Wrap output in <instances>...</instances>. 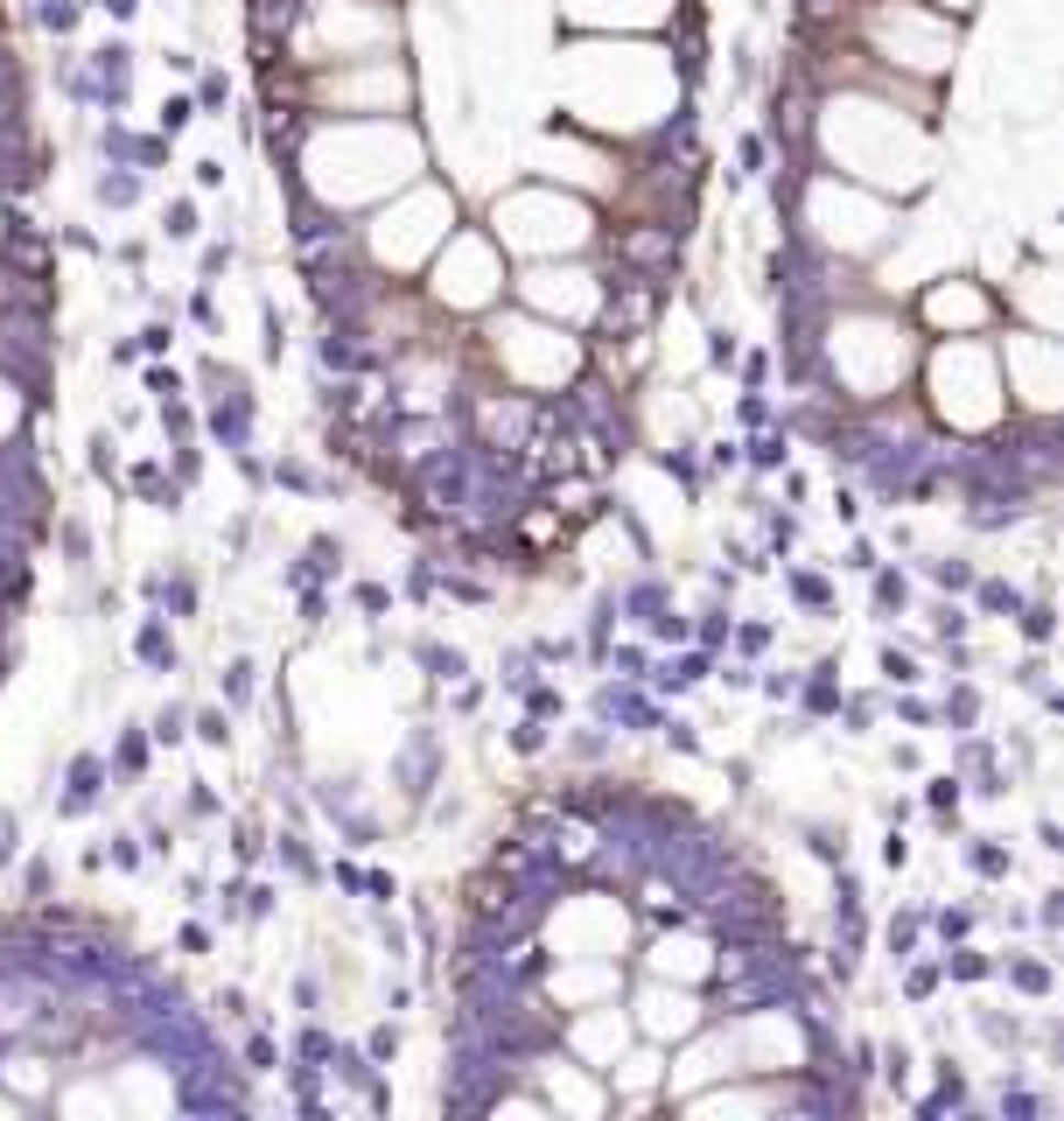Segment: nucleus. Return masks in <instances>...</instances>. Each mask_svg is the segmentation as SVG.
I'll return each mask as SVG.
<instances>
[{"mask_svg":"<svg viewBox=\"0 0 1064 1121\" xmlns=\"http://www.w3.org/2000/svg\"><path fill=\"white\" fill-rule=\"evenodd\" d=\"M99 8H106V14H120V22H126V14L141 8V0H99Z\"/></svg>","mask_w":1064,"mask_h":1121,"instance_id":"37998d69","label":"nucleus"},{"mask_svg":"<svg viewBox=\"0 0 1064 1121\" xmlns=\"http://www.w3.org/2000/svg\"><path fill=\"white\" fill-rule=\"evenodd\" d=\"M596 708L610 715V722H652V708H644V701H638L631 688H623V694H617V688H602V701H596Z\"/></svg>","mask_w":1064,"mask_h":1121,"instance_id":"423d86ee","label":"nucleus"},{"mask_svg":"<svg viewBox=\"0 0 1064 1121\" xmlns=\"http://www.w3.org/2000/svg\"><path fill=\"white\" fill-rule=\"evenodd\" d=\"M189 112H197L189 99H168V106H162V134H168V141H176L182 127H189Z\"/></svg>","mask_w":1064,"mask_h":1121,"instance_id":"b1692460","label":"nucleus"},{"mask_svg":"<svg viewBox=\"0 0 1064 1121\" xmlns=\"http://www.w3.org/2000/svg\"><path fill=\"white\" fill-rule=\"evenodd\" d=\"M904 596H910L904 575H889V568H883V575H876V611H904Z\"/></svg>","mask_w":1064,"mask_h":1121,"instance_id":"dca6fc26","label":"nucleus"},{"mask_svg":"<svg viewBox=\"0 0 1064 1121\" xmlns=\"http://www.w3.org/2000/svg\"><path fill=\"white\" fill-rule=\"evenodd\" d=\"M1009 981L1022 988V996H1051V967L1043 960H1009Z\"/></svg>","mask_w":1064,"mask_h":1121,"instance_id":"9d476101","label":"nucleus"},{"mask_svg":"<svg viewBox=\"0 0 1064 1121\" xmlns=\"http://www.w3.org/2000/svg\"><path fill=\"white\" fill-rule=\"evenodd\" d=\"M280 862L295 869V877H315V862H309V848L295 842V834H280Z\"/></svg>","mask_w":1064,"mask_h":1121,"instance_id":"aec40b11","label":"nucleus"},{"mask_svg":"<svg viewBox=\"0 0 1064 1121\" xmlns=\"http://www.w3.org/2000/svg\"><path fill=\"white\" fill-rule=\"evenodd\" d=\"M610 316H617V330H644V322L658 316V288H638V281H617V295H610Z\"/></svg>","mask_w":1064,"mask_h":1121,"instance_id":"f257e3e1","label":"nucleus"},{"mask_svg":"<svg viewBox=\"0 0 1064 1121\" xmlns=\"http://www.w3.org/2000/svg\"><path fill=\"white\" fill-rule=\"evenodd\" d=\"M1022 631H1030V645L1051 638V603H1030V611H1022Z\"/></svg>","mask_w":1064,"mask_h":1121,"instance_id":"4be33fe9","label":"nucleus"},{"mask_svg":"<svg viewBox=\"0 0 1064 1121\" xmlns=\"http://www.w3.org/2000/svg\"><path fill=\"white\" fill-rule=\"evenodd\" d=\"M99 778H106L99 757H78V765H70V792L56 800V813H85L91 800H99Z\"/></svg>","mask_w":1064,"mask_h":1121,"instance_id":"f03ea898","label":"nucleus"},{"mask_svg":"<svg viewBox=\"0 0 1064 1121\" xmlns=\"http://www.w3.org/2000/svg\"><path fill=\"white\" fill-rule=\"evenodd\" d=\"M197 232V204H168V239H189Z\"/></svg>","mask_w":1064,"mask_h":1121,"instance_id":"393cba45","label":"nucleus"},{"mask_svg":"<svg viewBox=\"0 0 1064 1121\" xmlns=\"http://www.w3.org/2000/svg\"><path fill=\"white\" fill-rule=\"evenodd\" d=\"M931 582L939 589H974V568L966 561H931Z\"/></svg>","mask_w":1064,"mask_h":1121,"instance_id":"2eb2a0df","label":"nucleus"},{"mask_svg":"<svg viewBox=\"0 0 1064 1121\" xmlns=\"http://www.w3.org/2000/svg\"><path fill=\"white\" fill-rule=\"evenodd\" d=\"M665 744H673V750H700V736L687 729V722H665Z\"/></svg>","mask_w":1064,"mask_h":1121,"instance_id":"f704fd0d","label":"nucleus"},{"mask_svg":"<svg viewBox=\"0 0 1064 1121\" xmlns=\"http://www.w3.org/2000/svg\"><path fill=\"white\" fill-rule=\"evenodd\" d=\"M365 1052L378 1058V1066H386V1058H399V1031H392V1023H378V1031H372V1044H365Z\"/></svg>","mask_w":1064,"mask_h":1121,"instance_id":"5701e85b","label":"nucleus"},{"mask_svg":"<svg viewBox=\"0 0 1064 1121\" xmlns=\"http://www.w3.org/2000/svg\"><path fill=\"white\" fill-rule=\"evenodd\" d=\"M617 667H623V680H638V673H644V652H638V645H623V652H617Z\"/></svg>","mask_w":1064,"mask_h":1121,"instance_id":"79ce46f5","label":"nucleus"},{"mask_svg":"<svg viewBox=\"0 0 1064 1121\" xmlns=\"http://www.w3.org/2000/svg\"><path fill=\"white\" fill-rule=\"evenodd\" d=\"M652 631H658V638H687V617H673V611H658V617H652Z\"/></svg>","mask_w":1064,"mask_h":1121,"instance_id":"e433bc0d","label":"nucleus"},{"mask_svg":"<svg viewBox=\"0 0 1064 1121\" xmlns=\"http://www.w3.org/2000/svg\"><path fill=\"white\" fill-rule=\"evenodd\" d=\"M224 694H232V701H245V694H253V667H245V659H239L232 673H224Z\"/></svg>","mask_w":1064,"mask_h":1121,"instance_id":"7c9ffc66","label":"nucleus"},{"mask_svg":"<svg viewBox=\"0 0 1064 1121\" xmlns=\"http://www.w3.org/2000/svg\"><path fill=\"white\" fill-rule=\"evenodd\" d=\"M966 925H974V919H966V911H939V933H945V939H960Z\"/></svg>","mask_w":1064,"mask_h":1121,"instance_id":"a19ab883","label":"nucleus"},{"mask_svg":"<svg viewBox=\"0 0 1064 1121\" xmlns=\"http://www.w3.org/2000/svg\"><path fill=\"white\" fill-rule=\"evenodd\" d=\"M939 638H945V645L966 638V611H953V603H945V611H939Z\"/></svg>","mask_w":1064,"mask_h":1121,"instance_id":"72a5a7b5","label":"nucleus"},{"mask_svg":"<svg viewBox=\"0 0 1064 1121\" xmlns=\"http://www.w3.org/2000/svg\"><path fill=\"white\" fill-rule=\"evenodd\" d=\"M987 967H995L987 954H966V946H960V954L939 960V975H953V981H987Z\"/></svg>","mask_w":1064,"mask_h":1121,"instance_id":"6e6552de","label":"nucleus"},{"mask_svg":"<svg viewBox=\"0 0 1064 1121\" xmlns=\"http://www.w3.org/2000/svg\"><path fill=\"white\" fill-rule=\"evenodd\" d=\"M133 652H141L147 667H162V673H168V667H176V638H168V624H162V617H147V624H141V638H133Z\"/></svg>","mask_w":1064,"mask_h":1121,"instance_id":"7ed1b4c3","label":"nucleus"},{"mask_svg":"<svg viewBox=\"0 0 1064 1121\" xmlns=\"http://www.w3.org/2000/svg\"><path fill=\"white\" fill-rule=\"evenodd\" d=\"M931 988H939V967H910V975H904V996H910V1002H924Z\"/></svg>","mask_w":1064,"mask_h":1121,"instance_id":"412c9836","label":"nucleus"},{"mask_svg":"<svg viewBox=\"0 0 1064 1121\" xmlns=\"http://www.w3.org/2000/svg\"><path fill=\"white\" fill-rule=\"evenodd\" d=\"M750 463H756V470H777V463H785V435H756V442H750Z\"/></svg>","mask_w":1064,"mask_h":1121,"instance_id":"f8f14e48","label":"nucleus"},{"mask_svg":"<svg viewBox=\"0 0 1064 1121\" xmlns=\"http://www.w3.org/2000/svg\"><path fill=\"white\" fill-rule=\"evenodd\" d=\"M147 393H155V400H182V378L176 372H147Z\"/></svg>","mask_w":1064,"mask_h":1121,"instance_id":"c85d7f7f","label":"nucleus"},{"mask_svg":"<svg viewBox=\"0 0 1064 1121\" xmlns=\"http://www.w3.org/2000/svg\"><path fill=\"white\" fill-rule=\"evenodd\" d=\"M883 862H889V869H904V862H910V848H904V834H897V827H889V842H883Z\"/></svg>","mask_w":1064,"mask_h":1121,"instance_id":"4c0bfd02","label":"nucleus"},{"mask_svg":"<svg viewBox=\"0 0 1064 1121\" xmlns=\"http://www.w3.org/2000/svg\"><path fill=\"white\" fill-rule=\"evenodd\" d=\"M694 680H708V652H687V659H673V667L658 673V688H673V694H679V688H694Z\"/></svg>","mask_w":1064,"mask_h":1121,"instance_id":"0eeeda50","label":"nucleus"},{"mask_svg":"<svg viewBox=\"0 0 1064 1121\" xmlns=\"http://www.w3.org/2000/svg\"><path fill=\"white\" fill-rule=\"evenodd\" d=\"M421 659L434 667V680H463V673H469V659L455 652V645H421Z\"/></svg>","mask_w":1064,"mask_h":1121,"instance_id":"1a4fd4ad","label":"nucleus"},{"mask_svg":"<svg viewBox=\"0 0 1064 1121\" xmlns=\"http://www.w3.org/2000/svg\"><path fill=\"white\" fill-rule=\"evenodd\" d=\"M155 736H162V744H182V708H162V715H155Z\"/></svg>","mask_w":1064,"mask_h":1121,"instance_id":"2f4dec72","label":"nucleus"},{"mask_svg":"<svg viewBox=\"0 0 1064 1121\" xmlns=\"http://www.w3.org/2000/svg\"><path fill=\"white\" fill-rule=\"evenodd\" d=\"M974 869H980V877H1009V848H995V842H974Z\"/></svg>","mask_w":1064,"mask_h":1121,"instance_id":"ddd939ff","label":"nucleus"},{"mask_svg":"<svg viewBox=\"0 0 1064 1121\" xmlns=\"http://www.w3.org/2000/svg\"><path fill=\"white\" fill-rule=\"evenodd\" d=\"M133 197H141V176H133V168H120V162H112V176H99V204H112V211H126Z\"/></svg>","mask_w":1064,"mask_h":1121,"instance_id":"39448f33","label":"nucleus"},{"mask_svg":"<svg viewBox=\"0 0 1064 1121\" xmlns=\"http://www.w3.org/2000/svg\"><path fill=\"white\" fill-rule=\"evenodd\" d=\"M924 800H931V813H953V806H960V778H931Z\"/></svg>","mask_w":1064,"mask_h":1121,"instance_id":"6ab92c4d","label":"nucleus"},{"mask_svg":"<svg viewBox=\"0 0 1064 1121\" xmlns=\"http://www.w3.org/2000/svg\"><path fill=\"white\" fill-rule=\"evenodd\" d=\"M791 596L806 603V611H827V582L820 575H791Z\"/></svg>","mask_w":1064,"mask_h":1121,"instance_id":"f3484780","label":"nucleus"},{"mask_svg":"<svg viewBox=\"0 0 1064 1121\" xmlns=\"http://www.w3.org/2000/svg\"><path fill=\"white\" fill-rule=\"evenodd\" d=\"M918 911H910V919H897V925H889V946H897V960H910V946H918Z\"/></svg>","mask_w":1064,"mask_h":1121,"instance_id":"a211bd4d","label":"nucleus"},{"mask_svg":"<svg viewBox=\"0 0 1064 1121\" xmlns=\"http://www.w3.org/2000/svg\"><path fill=\"white\" fill-rule=\"evenodd\" d=\"M764 694H771V701H785V694H798V673H764Z\"/></svg>","mask_w":1064,"mask_h":1121,"instance_id":"c9c22d12","label":"nucleus"},{"mask_svg":"<svg viewBox=\"0 0 1064 1121\" xmlns=\"http://www.w3.org/2000/svg\"><path fill=\"white\" fill-rule=\"evenodd\" d=\"M980 603H987V611H1009V617L1022 611V596H1016V589H1001V582H987V589H980Z\"/></svg>","mask_w":1064,"mask_h":1121,"instance_id":"a878e982","label":"nucleus"},{"mask_svg":"<svg viewBox=\"0 0 1064 1121\" xmlns=\"http://www.w3.org/2000/svg\"><path fill=\"white\" fill-rule=\"evenodd\" d=\"M798 701H806L812 715H841V688H833V667H820V673H812L806 688H798Z\"/></svg>","mask_w":1064,"mask_h":1121,"instance_id":"20e7f679","label":"nucleus"},{"mask_svg":"<svg viewBox=\"0 0 1064 1121\" xmlns=\"http://www.w3.org/2000/svg\"><path fill=\"white\" fill-rule=\"evenodd\" d=\"M197 736H203V744H224L232 729H224V715H218V708H203V715H197Z\"/></svg>","mask_w":1064,"mask_h":1121,"instance_id":"c756f323","label":"nucleus"},{"mask_svg":"<svg viewBox=\"0 0 1064 1121\" xmlns=\"http://www.w3.org/2000/svg\"><path fill=\"white\" fill-rule=\"evenodd\" d=\"M511 750H546V729H540V722H519V729H511Z\"/></svg>","mask_w":1064,"mask_h":1121,"instance_id":"bb28decb","label":"nucleus"},{"mask_svg":"<svg viewBox=\"0 0 1064 1121\" xmlns=\"http://www.w3.org/2000/svg\"><path fill=\"white\" fill-rule=\"evenodd\" d=\"M147 765V744L141 736H120V771H141Z\"/></svg>","mask_w":1064,"mask_h":1121,"instance_id":"473e14b6","label":"nucleus"},{"mask_svg":"<svg viewBox=\"0 0 1064 1121\" xmlns=\"http://www.w3.org/2000/svg\"><path fill=\"white\" fill-rule=\"evenodd\" d=\"M14 862V813H0V869Z\"/></svg>","mask_w":1064,"mask_h":1121,"instance_id":"58836bf2","label":"nucleus"},{"mask_svg":"<svg viewBox=\"0 0 1064 1121\" xmlns=\"http://www.w3.org/2000/svg\"><path fill=\"white\" fill-rule=\"evenodd\" d=\"M945 715H953V722H974V715H980V694H974V688H960L953 701H945Z\"/></svg>","mask_w":1064,"mask_h":1121,"instance_id":"cd10ccee","label":"nucleus"},{"mask_svg":"<svg viewBox=\"0 0 1064 1121\" xmlns=\"http://www.w3.org/2000/svg\"><path fill=\"white\" fill-rule=\"evenodd\" d=\"M35 22H43L49 35H70V29H78V0H43V8H35Z\"/></svg>","mask_w":1064,"mask_h":1121,"instance_id":"9b49d317","label":"nucleus"},{"mask_svg":"<svg viewBox=\"0 0 1064 1121\" xmlns=\"http://www.w3.org/2000/svg\"><path fill=\"white\" fill-rule=\"evenodd\" d=\"M883 673L897 680V688H910V680H918V659H910V652H897V645H883Z\"/></svg>","mask_w":1064,"mask_h":1121,"instance_id":"4468645a","label":"nucleus"},{"mask_svg":"<svg viewBox=\"0 0 1064 1121\" xmlns=\"http://www.w3.org/2000/svg\"><path fill=\"white\" fill-rule=\"evenodd\" d=\"M245 1058H253V1066L266 1073V1066H274V1037H253V1044H245Z\"/></svg>","mask_w":1064,"mask_h":1121,"instance_id":"ea45409f","label":"nucleus"}]
</instances>
